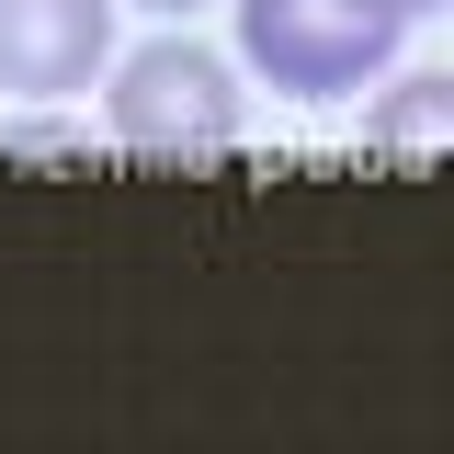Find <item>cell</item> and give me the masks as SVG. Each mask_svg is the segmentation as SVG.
I'll return each instance as SVG.
<instances>
[{
	"label": "cell",
	"instance_id": "obj_4",
	"mask_svg": "<svg viewBox=\"0 0 454 454\" xmlns=\"http://www.w3.org/2000/svg\"><path fill=\"white\" fill-rule=\"evenodd\" d=\"M364 137L375 148H454V68H409V80H387L375 103H364Z\"/></svg>",
	"mask_w": 454,
	"mask_h": 454
},
{
	"label": "cell",
	"instance_id": "obj_6",
	"mask_svg": "<svg viewBox=\"0 0 454 454\" xmlns=\"http://www.w3.org/2000/svg\"><path fill=\"white\" fill-rule=\"evenodd\" d=\"M137 12H170V23H182V12H193V0H137Z\"/></svg>",
	"mask_w": 454,
	"mask_h": 454
},
{
	"label": "cell",
	"instance_id": "obj_2",
	"mask_svg": "<svg viewBox=\"0 0 454 454\" xmlns=\"http://www.w3.org/2000/svg\"><path fill=\"white\" fill-rule=\"evenodd\" d=\"M409 23V0H239V57L295 103H340L397 57Z\"/></svg>",
	"mask_w": 454,
	"mask_h": 454
},
{
	"label": "cell",
	"instance_id": "obj_1",
	"mask_svg": "<svg viewBox=\"0 0 454 454\" xmlns=\"http://www.w3.org/2000/svg\"><path fill=\"white\" fill-rule=\"evenodd\" d=\"M103 125L125 148H148V160H227L239 148V68L216 46H193V35H148L137 57H114V91H103Z\"/></svg>",
	"mask_w": 454,
	"mask_h": 454
},
{
	"label": "cell",
	"instance_id": "obj_3",
	"mask_svg": "<svg viewBox=\"0 0 454 454\" xmlns=\"http://www.w3.org/2000/svg\"><path fill=\"white\" fill-rule=\"evenodd\" d=\"M114 68V0H0V91L68 103Z\"/></svg>",
	"mask_w": 454,
	"mask_h": 454
},
{
	"label": "cell",
	"instance_id": "obj_7",
	"mask_svg": "<svg viewBox=\"0 0 454 454\" xmlns=\"http://www.w3.org/2000/svg\"><path fill=\"white\" fill-rule=\"evenodd\" d=\"M409 12H454V0H409Z\"/></svg>",
	"mask_w": 454,
	"mask_h": 454
},
{
	"label": "cell",
	"instance_id": "obj_5",
	"mask_svg": "<svg viewBox=\"0 0 454 454\" xmlns=\"http://www.w3.org/2000/svg\"><path fill=\"white\" fill-rule=\"evenodd\" d=\"M0 148H23V160H46V148H80V125H57V114H46V125H0Z\"/></svg>",
	"mask_w": 454,
	"mask_h": 454
}]
</instances>
